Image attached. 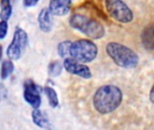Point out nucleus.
<instances>
[{
    "label": "nucleus",
    "instance_id": "1",
    "mask_svg": "<svg viewBox=\"0 0 154 130\" xmlns=\"http://www.w3.org/2000/svg\"><path fill=\"white\" fill-rule=\"evenodd\" d=\"M123 92L117 86L105 85L97 90L93 97L95 109L100 114H109L121 105Z\"/></svg>",
    "mask_w": 154,
    "mask_h": 130
},
{
    "label": "nucleus",
    "instance_id": "2",
    "mask_svg": "<svg viewBox=\"0 0 154 130\" xmlns=\"http://www.w3.org/2000/svg\"><path fill=\"white\" fill-rule=\"evenodd\" d=\"M106 53L114 62L124 69H133L138 65L139 57L131 48L116 42L107 43L106 47Z\"/></svg>",
    "mask_w": 154,
    "mask_h": 130
},
{
    "label": "nucleus",
    "instance_id": "3",
    "mask_svg": "<svg viewBox=\"0 0 154 130\" xmlns=\"http://www.w3.org/2000/svg\"><path fill=\"white\" fill-rule=\"evenodd\" d=\"M69 24L72 28L79 30L90 39H101L106 33L105 28L100 23L82 14H73L69 18Z\"/></svg>",
    "mask_w": 154,
    "mask_h": 130
},
{
    "label": "nucleus",
    "instance_id": "4",
    "mask_svg": "<svg viewBox=\"0 0 154 130\" xmlns=\"http://www.w3.org/2000/svg\"><path fill=\"white\" fill-rule=\"evenodd\" d=\"M98 53L97 46L88 39H79L72 43L70 47V58L81 62H93Z\"/></svg>",
    "mask_w": 154,
    "mask_h": 130
},
{
    "label": "nucleus",
    "instance_id": "5",
    "mask_svg": "<svg viewBox=\"0 0 154 130\" xmlns=\"http://www.w3.org/2000/svg\"><path fill=\"white\" fill-rule=\"evenodd\" d=\"M28 44V35L22 28H16L13 39L6 50V55L11 61L19 60Z\"/></svg>",
    "mask_w": 154,
    "mask_h": 130
},
{
    "label": "nucleus",
    "instance_id": "6",
    "mask_svg": "<svg viewBox=\"0 0 154 130\" xmlns=\"http://www.w3.org/2000/svg\"><path fill=\"white\" fill-rule=\"evenodd\" d=\"M106 8L109 15L115 20L128 24L133 21L134 14L128 5L122 0H106Z\"/></svg>",
    "mask_w": 154,
    "mask_h": 130
},
{
    "label": "nucleus",
    "instance_id": "7",
    "mask_svg": "<svg viewBox=\"0 0 154 130\" xmlns=\"http://www.w3.org/2000/svg\"><path fill=\"white\" fill-rule=\"evenodd\" d=\"M23 98L24 100L33 108V109H39L42 104L40 88L32 80H28L24 82Z\"/></svg>",
    "mask_w": 154,
    "mask_h": 130
},
{
    "label": "nucleus",
    "instance_id": "8",
    "mask_svg": "<svg viewBox=\"0 0 154 130\" xmlns=\"http://www.w3.org/2000/svg\"><path fill=\"white\" fill-rule=\"evenodd\" d=\"M63 67L70 74L79 76L83 79H90L92 77L91 71L87 65H85L84 63H81L70 57L64 60Z\"/></svg>",
    "mask_w": 154,
    "mask_h": 130
},
{
    "label": "nucleus",
    "instance_id": "9",
    "mask_svg": "<svg viewBox=\"0 0 154 130\" xmlns=\"http://www.w3.org/2000/svg\"><path fill=\"white\" fill-rule=\"evenodd\" d=\"M71 4V0H50L48 8L51 14L62 16L69 12Z\"/></svg>",
    "mask_w": 154,
    "mask_h": 130
},
{
    "label": "nucleus",
    "instance_id": "10",
    "mask_svg": "<svg viewBox=\"0 0 154 130\" xmlns=\"http://www.w3.org/2000/svg\"><path fill=\"white\" fill-rule=\"evenodd\" d=\"M38 24L42 32L49 33L52 29V20L51 14L49 8H42L38 14Z\"/></svg>",
    "mask_w": 154,
    "mask_h": 130
},
{
    "label": "nucleus",
    "instance_id": "11",
    "mask_svg": "<svg viewBox=\"0 0 154 130\" xmlns=\"http://www.w3.org/2000/svg\"><path fill=\"white\" fill-rule=\"evenodd\" d=\"M141 40L146 50L154 51V24L147 25L143 29L141 34Z\"/></svg>",
    "mask_w": 154,
    "mask_h": 130
},
{
    "label": "nucleus",
    "instance_id": "12",
    "mask_svg": "<svg viewBox=\"0 0 154 130\" xmlns=\"http://www.w3.org/2000/svg\"><path fill=\"white\" fill-rule=\"evenodd\" d=\"M32 122L39 128L43 129H51V123L44 112L40 110L39 109H35L32 112Z\"/></svg>",
    "mask_w": 154,
    "mask_h": 130
},
{
    "label": "nucleus",
    "instance_id": "13",
    "mask_svg": "<svg viewBox=\"0 0 154 130\" xmlns=\"http://www.w3.org/2000/svg\"><path fill=\"white\" fill-rule=\"evenodd\" d=\"M43 92L46 95L48 101H49V105L52 108L55 109L59 106V98H58V94L55 91V90L51 87L46 86L43 89Z\"/></svg>",
    "mask_w": 154,
    "mask_h": 130
},
{
    "label": "nucleus",
    "instance_id": "14",
    "mask_svg": "<svg viewBox=\"0 0 154 130\" xmlns=\"http://www.w3.org/2000/svg\"><path fill=\"white\" fill-rule=\"evenodd\" d=\"M12 15V5L10 0H0V17L7 21Z\"/></svg>",
    "mask_w": 154,
    "mask_h": 130
},
{
    "label": "nucleus",
    "instance_id": "15",
    "mask_svg": "<svg viewBox=\"0 0 154 130\" xmlns=\"http://www.w3.org/2000/svg\"><path fill=\"white\" fill-rule=\"evenodd\" d=\"M14 63L11 60H5L2 62L1 70H0V77L2 80H6L14 71Z\"/></svg>",
    "mask_w": 154,
    "mask_h": 130
},
{
    "label": "nucleus",
    "instance_id": "16",
    "mask_svg": "<svg viewBox=\"0 0 154 130\" xmlns=\"http://www.w3.org/2000/svg\"><path fill=\"white\" fill-rule=\"evenodd\" d=\"M72 42L70 41H64L59 43L58 45V53L61 58L67 59L70 56V47Z\"/></svg>",
    "mask_w": 154,
    "mask_h": 130
},
{
    "label": "nucleus",
    "instance_id": "17",
    "mask_svg": "<svg viewBox=\"0 0 154 130\" xmlns=\"http://www.w3.org/2000/svg\"><path fill=\"white\" fill-rule=\"evenodd\" d=\"M61 71H62V65L59 61H54L49 64L48 71L51 76L52 77L59 76L61 73Z\"/></svg>",
    "mask_w": 154,
    "mask_h": 130
},
{
    "label": "nucleus",
    "instance_id": "18",
    "mask_svg": "<svg viewBox=\"0 0 154 130\" xmlns=\"http://www.w3.org/2000/svg\"><path fill=\"white\" fill-rule=\"evenodd\" d=\"M8 31V23L7 21L2 20L0 22V40H3L5 38Z\"/></svg>",
    "mask_w": 154,
    "mask_h": 130
},
{
    "label": "nucleus",
    "instance_id": "19",
    "mask_svg": "<svg viewBox=\"0 0 154 130\" xmlns=\"http://www.w3.org/2000/svg\"><path fill=\"white\" fill-rule=\"evenodd\" d=\"M7 97V90L4 84L0 83V100H5Z\"/></svg>",
    "mask_w": 154,
    "mask_h": 130
},
{
    "label": "nucleus",
    "instance_id": "20",
    "mask_svg": "<svg viewBox=\"0 0 154 130\" xmlns=\"http://www.w3.org/2000/svg\"><path fill=\"white\" fill-rule=\"evenodd\" d=\"M40 0H23V5L25 7H32L38 4Z\"/></svg>",
    "mask_w": 154,
    "mask_h": 130
},
{
    "label": "nucleus",
    "instance_id": "21",
    "mask_svg": "<svg viewBox=\"0 0 154 130\" xmlns=\"http://www.w3.org/2000/svg\"><path fill=\"white\" fill-rule=\"evenodd\" d=\"M150 100L152 101V103L154 104V84L152 85L151 91H150Z\"/></svg>",
    "mask_w": 154,
    "mask_h": 130
},
{
    "label": "nucleus",
    "instance_id": "22",
    "mask_svg": "<svg viewBox=\"0 0 154 130\" xmlns=\"http://www.w3.org/2000/svg\"><path fill=\"white\" fill-rule=\"evenodd\" d=\"M2 55H3V47H2V45H0V62L2 59Z\"/></svg>",
    "mask_w": 154,
    "mask_h": 130
}]
</instances>
